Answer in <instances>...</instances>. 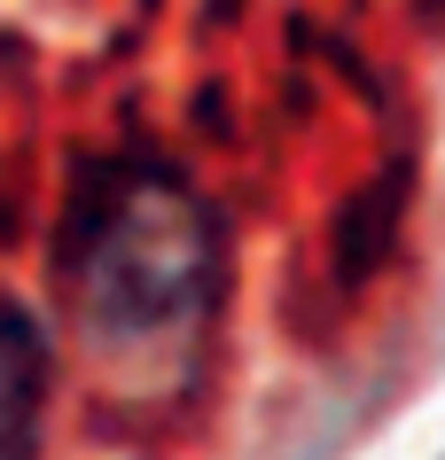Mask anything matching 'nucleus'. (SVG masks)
Masks as SVG:
<instances>
[{
    "label": "nucleus",
    "mask_w": 445,
    "mask_h": 460,
    "mask_svg": "<svg viewBox=\"0 0 445 460\" xmlns=\"http://www.w3.org/2000/svg\"><path fill=\"white\" fill-rule=\"evenodd\" d=\"M71 273L78 313L102 343L173 336L203 313V289H211V218L180 180L133 172L86 211Z\"/></svg>",
    "instance_id": "obj_1"
},
{
    "label": "nucleus",
    "mask_w": 445,
    "mask_h": 460,
    "mask_svg": "<svg viewBox=\"0 0 445 460\" xmlns=\"http://www.w3.org/2000/svg\"><path fill=\"white\" fill-rule=\"evenodd\" d=\"M40 413H48V343L24 305L0 296V460L40 453Z\"/></svg>",
    "instance_id": "obj_2"
}]
</instances>
